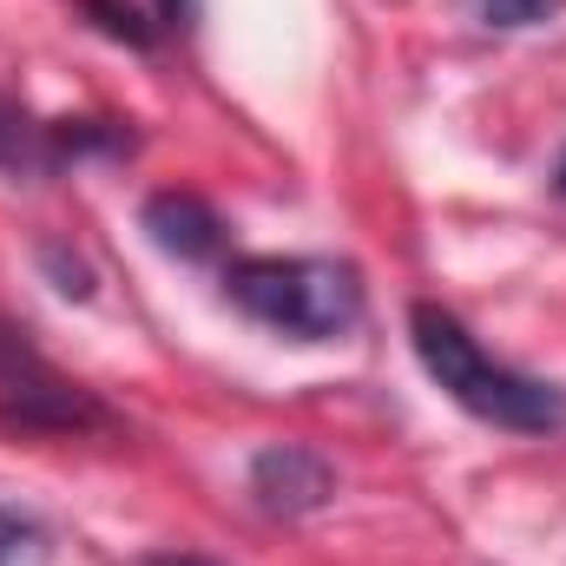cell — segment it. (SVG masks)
Here are the masks:
<instances>
[{"label": "cell", "mask_w": 566, "mask_h": 566, "mask_svg": "<svg viewBox=\"0 0 566 566\" xmlns=\"http://www.w3.org/2000/svg\"><path fill=\"white\" fill-rule=\"evenodd\" d=\"M251 501L271 514V521H303V514H323L336 501V461L310 441H271L251 454Z\"/></svg>", "instance_id": "obj_4"}, {"label": "cell", "mask_w": 566, "mask_h": 566, "mask_svg": "<svg viewBox=\"0 0 566 566\" xmlns=\"http://www.w3.org/2000/svg\"><path fill=\"white\" fill-rule=\"evenodd\" d=\"M409 343H416V363L428 369V382L474 422L501 428V434H560L566 428V389L494 363L454 310H441L428 296L409 303Z\"/></svg>", "instance_id": "obj_1"}, {"label": "cell", "mask_w": 566, "mask_h": 566, "mask_svg": "<svg viewBox=\"0 0 566 566\" xmlns=\"http://www.w3.org/2000/svg\"><path fill=\"white\" fill-rule=\"evenodd\" d=\"M40 554H46V534H40V521H27V514L0 507V566H33Z\"/></svg>", "instance_id": "obj_11"}, {"label": "cell", "mask_w": 566, "mask_h": 566, "mask_svg": "<svg viewBox=\"0 0 566 566\" xmlns=\"http://www.w3.org/2000/svg\"><path fill=\"white\" fill-rule=\"evenodd\" d=\"M554 13H560V0H474V20L494 33H521V27H541Z\"/></svg>", "instance_id": "obj_10"}, {"label": "cell", "mask_w": 566, "mask_h": 566, "mask_svg": "<svg viewBox=\"0 0 566 566\" xmlns=\"http://www.w3.org/2000/svg\"><path fill=\"white\" fill-rule=\"evenodd\" d=\"M191 20V0H158V27H185Z\"/></svg>", "instance_id": "obj_13"}, {"label": "cell", "mask_w": 566, "mask_h": 566, "mask_svg": "<svg viewBox=\"0 0 566 566\" xmlns=\"http://www.w3.org/2000/svg\"><path fill=\"white\" fill-rule=\"evenodd\" d=\"M0 171H7L13 185L60 171L53 139H46V119H33V113H27L20 99H7V93H0Z\"/></svg>", "instance_id": "obj_6"}, {"label": "cell", "mask_w": 566, "mask_h": 566, "mask_svg": "<svg viewBox=\"0 0 566 566\" xmlns=\"http://www.w3.org/2000/svg\"><path fill=\"white\" fill-rule=\"evenodd\" d=\"M40 271L53 277V290H60V296H73V303H93V290H99L93 264H86L73 244H60V238H46V244H40Z\"/></svg>", "instance_id": "obj_9"}, {"label": "cell", "mask_w": 566, "mask_h": 566, "mask_svg": "<svg viewBox=\"0 0 566 566\" xmlns=\"http://www.w3.org/2000/svg\"><path fill=\"white\" fill-rule=\"evenodd\" d=\"M139 231L178 264H205L224 251V218L198 191H151L139 205Z\"/></svg>", "instance_id": "obj_5"}, {"label": "cell", "mask_w": 566, "mask_h": 566, "mask_svg": "<svg viewBox=\"0 0 566 566\" xmlns=\"http://www.w3.org/2000/svg\"><path fill=\"white\" fill-rule=\"evenodd\" d=\"M554 198L566 205V158H560V171H554Z\"/></svg>", "instance_id": "obj_14"}, {"label": "cell", "mask_w": 566, "mask_h": 566, "mask_svg": "<svg viewBox=\"0 0 566 566\" xmlns=\"http://www.w3.org/2000/svg\"><path fill=\"white\" fill-rule=\"evenodd\" d=\"M224 296L290 343H336L363 323V277L336 258H231Z\"/></svg>", "instance_id": "obj_2"}, {"label": "cell", "mask_w": 566, "mask_h": 566, "mask_svg": "<svg viewBox=\"0 0 566 566\" xmlns=\"http://www.w3.org/2000/svg\"><path fill=\"white\" fill-rule=\"evenodd\" d=\"M0 428L13 434H113L119 416L73 382L20 323L0 316Z\"/></svg>", "instance_id": "obj_3"}, {"label": "cell", "mask_w": 566, "mask_h": 566, "mask_svg": "<svg viewBox=\"0 0 566 566\" xmlns=\"http://www.w3.org/2000/svg\"><path fill=\"white\" fill-rule=\"evenodd\" d=\"M46 139H53V158H60V165L139 151V133H133L126 119H46Z\"/></svg>", "instance_id": "obj_7"}, {"label": "cell", "mask_w": 566, "mask_h": 566, "mask_svg": "<svg viewBox=\"0 0 566 566\" xmlns=\"http://www.w3.org/2000/svg\"><path fill=\"white\" fill-rule=\"evenodd\" d=\"M139 566H224V560H211V554H145Z\"/></svg>", "instance_id": "obj_12"}, {"label": "cell", "mask_w": 566, "mask_h": 566, "mask_svg": "<svg viewBox=\"0 0 566 566\" xmlns=\"http://www.w3.org/2000/svg\"><path fill=\"white\" fill-rule=\"evenodd\" d=\"M80 13H86L106 40H119V46H133V53H151V46H158V20H145L133 0H80Z\"/></svg>", "instance_id": "obj_8"}]
</instances>
